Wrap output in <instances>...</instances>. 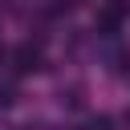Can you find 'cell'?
Listing matches in <instances>:
<instances>
[{"label":"cell","mask_w":130,"mask_h":130,"mask_svg":"<svg viewBox=\"0 0 130 130\" xmlns=\"http://www.w3.org/2000/svg\"><path fill=\"white\" fill-rule=\"evenodd\" d=\"M16 61H20V69H37L41 53H37V49H20V53H16Z\"/></svg>","instance_id":"1"}]
</instances>
